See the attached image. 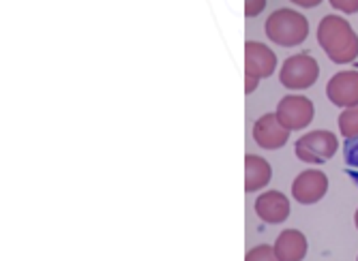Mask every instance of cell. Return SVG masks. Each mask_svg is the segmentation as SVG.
I'll return each mask as SVG.
<instances>
[{"label":"cell","mask_w":358,"mask_h":261,"mask_svg":"<svg viewBox=\"0 0 358 261\" xmlns=\"http://www.w3.org/2000/svg\"><path fill=\"white\" fill-rule=\"evenodd\" d=\"M277 69V56L275 52L257 41L245 43V92L251 94L259 80L271 77Z\"/></svg>","instance_id":"cell-3"},{"label":"cell","mask_w":358,"mask_h":261,"mask_svg":"<svg viewBox=\"0 0 358 261\" xmlns=\"http://www.w3.org/2000/svg\"><path fill=\"white\" fill-rule=\"evenodd\" d=\"M266 0H245V15L247 17H255L264 11Z\"/></svg>","instance_id":"cell-17"},{"label":"cell","mask_w":358,"mask_h":261,"mask_svg":"<svg viewBox=\"0 0 358 261\" xmlns=\"http://www.w3.org/2000/svg\"><path fill=\"white\" fill-rule=\"evenodd\" d=\"M354 225H356V230H358V210H356V214H354Z\"/></svg>","instance_id":"cell-19"},{"label":"cell","mask_w":358,"mask_h":261,"mask_svg":"<svg viewBox=\"0 0 358 261\" xmlns=\"http://www.w3.org/2000/svg\"><path fill=\"white\" fill-rule=\"evenodd\" d=\"M245 261H279L277 253H275V246H268V244H259V246H253Z\"/></svg>","instance_id":"cell-15"},{"label":"cell","mask_w":358,"mask_h":261,"mask_svg":"<svg viewBox=\"0 0 358 261\" xmlns=\"http://www.w3.org/2000/svg\"><path fill=\"white\" fill-rule=\"evenodd\" d=\"M339 133L350 140V137H358V105L356 107H348L339 114Z\"/></svg>","instance_id":"cell-14"},{"label":"cell","mask_w":358,"mask_h":261,"mask_svg":"<svg viewBox=\"0 0 358 261\" xmlns=\"http://www.w3.org/2000/svg\"><path fill=\"white\" fill-rule=\"evenodd\" d=\"M273 178V167L271 163L257 154H247L245 156V191L253 193L264 188Z\"/></svg>","instance_id":"cell-12"},{"label":"cell","mask_w":358,"mask_h":261,"mask_svg":"<svg viewBox=\"0 0 358 261\" xmlns=\"http://www.w3.org/2000/svg\"><path fill=\"white\" fill-rule=\"evenodd\" d=\"M289 130L279 122L277 114L259 116L253 124V140L264 150H279L287 144Z\"/></svg>","instance_id":"cell-8"},{"label":"cell","mask_w":358,"mask_h":261,"mask_svg":"<svg viewBox=\"0 0 358 261\" xmlns=\"http://www.w3.org/2000/svg\"><path fill=\"white\" fill-rule=\"evenodd\" d=\"M331 5L335 11H341V13H356L358 11V0H331Z\"/></svg>","instance_id":"cell-16"},{"label":"cell","mask_w":358,"mask_h":261,"mask_svg":"<svg viewBox=\"0 0 358 261\" xmlns=\"http://www.w3.org/2000/svg\"><path fill=\"white\" fill-rule=\"evenodd\" d=\"M255 214L268 225H279L289 216V200L281 191L262 193L255 200Z\"/></svg>","instance_id":"cell-10"},{"label":"cell","mask_w":358,"mask_h":261,"mask_svg":"<svg viewBox=\"0 0 358 261\" xmlns=\"http://www.w3.org/2000/svg\"><path fill=\"white\" fill-rule=\"evenodd\" d=\"M296 156L307 163V165H322L335 156V152L339 150V140L331 130H309L305 133L299 142H296Z\"/></svg>","instance_id":"cell-4"},{"label":"cell","mask_w":358,"mask_h":261,"mask_svg":"<svg viewBox=\"0 0 358 261\" xmlns=\"http://www.w3.org/2000/svg\"><path fill=\"white\" fill-rule=\"evenodd\" d=\"M275 114H277L279 122L287 130H303L305 126L311 124L315 107H313V103L307 99V96L287 94V96H283V99L279 101Z\"/></svg>","instance_id":"cell-6"},{"label":"cell","mask_w":358,"mask_h":261,"mask_svg":"<svg viewBox=\"0 0 358 261\" xmlns=\"http://www.w3.org/2000/svg\"><path fill=\"white\" fill-rule=\"evenodd\" d=\"M266 37L281 47H296L309 37V22L303 13L277 9L266 20Z\"/></svg>","instance_id":"cell-2"},{"label":"cell","mask_w":358,"mask_h":261,"mask_svg":"<svg viewBox=\"0 0 358 261\" xmlns=\"http://www.w3.org/2000/svg\"><path fill=\"white\" fill-rule=\"evenodd\" d=\"M329 191V178L320 170H305L292 182V197L303 206L317 204Z\"/></svg>","instance_id":"cell-7"},{"label":"cell","mask_w":358,"mask_h":261,"mask_svg":"<svg viewBox=\"0 0 358 261\" xmlns=\"http://www.w3.org/2000/svg\"><path fill=\"white\" fill-rule=\"evenodd\" d=\"M320 77V64L309 54H296L289 56L279 73L281 84L287 90H307L311 88Z\"/></svg>","instance_id":"cell-5"},{"label":"cell","mask_w":358,"mask_h":261,"mask_svg":"<svg viewBox=\"0 0 358 261\" xmlns=\"http://www.w3.org/2000/svg\"><path fill=\"white\" fill-rule=\"evenodd\" d=\"M327 96L337 107H356L358 105V71H341L331 77L327 86Z\"/></svg>","instance_id":"cell-9"},{"label":"cell","mask_w":358,"mask_h":261,"mask_svg":"<svg viewBox=\"0 0 358 261\" xmlns=\"http://www.w3.org/2000/svg\"><path fill=\"white\" fill-rule=\"evenodd\" d=\"M343 161H345V174L358 188V137H350L343 142Z\"/></svg>","instance_id":"cell-13"},{"label":"cell","mask_w":358,"mask_h":261,"mask_svg":"<svg viewBox=\"0 0 358 261\" xmlns=\"http://www.w3.org/2000/svg\"><path fill=\"white\" fill-rule=\"evenodd\" d=\"M289 3H294L299 7H305V9H313V7H317L322 3V0H289Z\"/></svg>","instance_id":"cell-18"},{"label":"cell","mask_w":358,"mask_h":261,"mask_svg":"<svg viewBox=\"0 0 358 261\" xmlns=\"http://www.w3.org/2000/svg\"><path fill=\"white\" fill-rule=\"evenodd\" d=\"M307 238L299 230H285L275 240V253L279 261H303L307 257Z\"/></svg>","instance_id":"cell-11"},{"label":"cell","mask_w":358,"mask_h":261,"mask_svg":"<svg viewBox=\"0 0 358 261\" xmlns=\"http://www.w3.org/2000/svg\"><path fill=\"white\" fill-rule=\"evenodd\" d=\"M317 43L335 64H350L358 58V35L350 22L339 15L322 17L317 26Z\"/></svg>","instance_id":"cell-1"}]
</instances>
